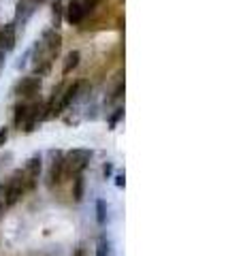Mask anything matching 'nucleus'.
I'll list each match as a JSON object with an SVG mask.
<instances>
[{
  "instance_id": "2eb2a0df",
  "label": "nucleus",
  "mask_w": 243,
  "mask_h": 256,
  "mask_svg": "<svg viewBox=\"0 0 243 256\" xmlns=\"http://www.w3.org/2000/svg\"><path fill=\"white\" fill-rule=\"evenodd\" d=\"M30 58H32V47H28V50L21 54V58L17 60V64H15V68H23V66L28 64V60H30Z\"/></svg>"
},
{
  "instance_id": "4468645a",
  "label": "nucleus",
  "mask_w": 243,
  "mask_h": 256,
  "mask_svg": "<svg viewBox=\"0 0 243 256\" xmlns=\"http://www.w3.org/2000/svg\"><path fill=\"white\" fill-rule=\"evenodd\" d=\"M62 13H64V2L62 0H56L53 2V28H60V22H62Z\"/></svg>"
},
{
  "instance_id": "5701e85b",
  "label": "nucleus",
  "mask_w": 243,
  "mask_h": 256,
  "mask_svg": "<svg viewBox=\"0 0 243 256\" xmlns=\"http://www.w3.org/2000/svg\"><path fill=\"white\" fill-rule=\"evenodd\" d=\"M34 2H45V0H34Z\"/></svg>"
},
{
  "instance_id": "9b49d317",
  "label": "nucleus",
  "mask_w": 243,
  "mask_h": 256,
  "mask_svg": "<svg viewBox=\"0 0 243 256\" xmlns=\"http://www.w3.org/2000/svg\"><path fill=\"white\" fill-rule=\"evenodd\" d=\"M83 192H85V180L83 175H75L73 178V190H70V196H73L75 203L83 201Z\"/></svg>"
},
{
  "instance_id": "7ed1b4c3",
  "label": "nucleus",
  "mask_w": 243,
  "mask_h": 256,
  "mask_svg": "<svg viewBox=\"0 0 243 256\" xmlns=\"http://www.w3.org/2000/svg\"><path fill=\"white\" fill-rule=\"evenodd\" d=\"M92 160V152L90 150H70L64 154V180H70L75 175H81L88 169Z\"/></svg>"
},
{
  "instance_id": "f3484780",
  "label": "nucleus",
  "mask_w": 243,
  "mask_h": 256,
  "mask_svg": "<svg viewBox=\"0 0 243 256\" xmlns=\"http://www.w3.org/2000/svg\"><path fill=\"white\" fill-rule=\"evenodd\" d=\"M111 175H113V162H105V166H103V178L105 180H111Z\"/></svg>"
},
{
  "instance_id": "4be33fe9",
  "label": "nucleus",
  "mask_w": 243,
  "mask_h": 256,
  "mask_svg": "<svg viewBox=\"0 0 243 256\" xmlns=\"http://www.w3.org/2000/svg\"><path fill=\"white\" fill-rule=\"evenodd\" d=\"M4 58H6V54L0 50V68H2V64H4Z\"/></svg>"
},
{
  "instance_id": "6e6552de",
  "label": "nucleus",
  "mask_w": 243,
  "mask_h": 256,
  "mask_svg": "<svg viewBox=\"0 0 243 256\" xmlns=\"http://www.w3.org/2000/svg\"><path fill=\"white\" fill-rule=\"evenodd\" d=\"M79 62H81V54L73 50V52H68L66 54V58H64V64H62V75H70L73 73V68L79 66Z\"/></svg>"
},
{
  "instance_id": "aec40b11",
  "label": "nucleus",
  "mask_w": 243,
  "mask_h": 256,
  "mask_svg": "<svg viewBox=\"0 0 243 256\" xmlns=\"http://www.w3.org/2000/svg\"><path fill=\"white\" fill-rule=\"evenodd\" d=\"M122 92H124V84H117L115 92L111 94V98H109V100H115V98H120V96H122Z\"/></svg>"
},
{
  "instance_id": "423d86ee",
  "label": "nucleus",
  "mask_w": 243,
  "mask_h": 256,
  "mask_svg": "<svg viewBox=\"0 0 243 256\" xmlns=\"http://www.w3.org/2000/svg\"><path fill=\"white\" fill-rule=\"evenodd\" d=\"M15 43H17V28H15V24H6L0 30V50L4 54H9L15 50Z\"/></svg>"
},
{
  "instance_id": "f03ea898",
  "label": "nucleus",
  "mask_w": 243,
  "mask_h": 256,
  "mask_svg": "<svg viewBox=\"0 0 243 256\" xmlns=\"http://www.w3.org/2000/svg\"><path fill=\"white\" fill-rule=\"evenodd\" d=\"M98 4L100 0H68V4L64 6V20L70 26H79Z\"/></svg>"
},
{
  "instance_id": "0eeeda50",
  "label": "nucleus",
  "mask_w": 243,
  "mask_h": 256,
  "mask_svg": "<svg viewBox=\"0 0 243 256\" xmlns=\"http://www.w3.org/2000/svg\"><path fill=\"white\" fill-rule=\"evenodd\" d=\"M41 84H43L41 77H36V75L23 77L17 84V88H15V92H17L19 96H34L38 90H41Z\"/></svg>"
},
{
  "instance_id": "412c9836",
  "label": "nucleus",
  "mask_w": 243,
  "mask_h": 256,
  "mask_svg": "<svg viewBox=\"0 0 243 256\" xmlns=\"http://www.w3.org/2000/svg\"><path fill=\"white\" fill-rule=\"evenodd\" d=\"M73 256H88V254H85V248H83V246H79V248H77V250L73 252Z\"/></svg>"
},
{
  "instance_id": "a211bd4d",
  "label": "nucleus",
  "mask_w": 243,
  "mask_h": 256,
  "mask_svg": "<svg viewBox=\"0 0 243 256\" xmlns=\"http://www.w3.org/2000/svg\"><path fill=\"white\" fill-rule=\"evenodd\" d=\"M115 186H117V188H124V186H126V175H124V173H117V175H115Z\"/></svg>"
},
{
  "instance_id": "6ab92c4d",
  "label": "nucleus",
  "mask_w": 243,
  "mask_h": 256,
  "mask_svg": "<svg viewBox=\"0 0 243 256\" xmlns=\"http://www.w3.org/2000/svg\"><path fill=\"white\" fill-rule=\"evenodd\" d=\"M6 139H9V128H0V148L6 143Z\"/></svg>"
},
{
  "instance_id": "ddd939ff",
  "label": "nucleus",
  "mask_w": 243,
  "mask_h": 256,
  "mask_svg": "<svg viewBox=\"0 0 243 256\" xmlns=\"http://www.w3.org/2000/svg\"><path fill=\"white\" fill-rule=\"evenodd\" d=\"M113 248H111V242L107 237H100L98 244H96V256H111Z\"/></svg>"
},
{
  "instance_id": "9d476101",
  "label": "nucleus",
  "mask_w": 243,
  "mask_h": 256,
  "mask_svg": "<svg viewBox=\"0 0 243 256\" xmlns=\"http://www.w3.org/2000/svg\"><path fill=\"white\" fill-rule=\"evenodd\" d=\"M30 109H32V105H28V102H19V105L15 107L13 124L17 126V128H21V126H23V122H26V120H28V116H30Z\"/></svg>"
},
{
  "instance_id": "1a4fd4ad",
  "label": "nucleus",
  "mask_w": 243,
  "mask_h": 256,
  "mask_svg": "<svg viewBox=\"0 0 243 256\" xmlns=\"http://www.w3.org/2000/svg\"><path fill=\"white\" fill-rule=\"evenodd\" d=\"M32 2H28V0H19V4H17V15H15V22H21V26H23V24H26L28 22V18H30V15H32L34 13V9H32ZM17 24H15V26H17Z\"/></svg>"
},
{
  "instance_id": "dca6fc26",
  "label": "nucleus",
  "mask_w": 243,
  "mask_h": 256,
  "mask_svg": "<svg viewBox=\"0 0 243 256\" xmlns=\"http://www.w3.org/2000/svg\"><path fill=\"white\" fill-rule=\"evenodd\" d=\"M122 118H124V109H122V107H117V109H115V114H113L111 118H109V128H115V126H117V122H120Z\"/></svg>"
},
{
  "instance_id": "f257e3e1",
  "label": "nucleus",
  "mask_w": 243,
  "mask_h": 256,
  "mask_svg": "<svg viewBox=\"0 0 243 256\" xmlns=\"http://www.w3.org/2000/svg\"><path fill=\"white\" fill-rule=\"evenodd\" d=\"M23 173L21 171H15L9 182L6 184H0V203H2L4 210H11L13 205L19 203V198L23 194Z\"/></svg>"
},
{
  "instance_id": "f8f14e48",
  "label": "nucleus",
  "mask_w": 243,
  "mask_h": 256,
  "mask_svg": "<svg viewBox=\"0 0 243 256\" xmlns=\"http://www.w3.org/2000/svg\"><path fill=\"white\" fill-rule=\"evenodd\" d=\"M107 214H109V205L105 198H98L96 201V222L103 226V224H107Z\"/></svg>"
},
{
  "instance_id": "39448f33",
  "label": "nucleus",
  "mask_w": 243,
  "mask_h": 256,
  "mask_svg": "<svg viewBox=\"0 0 243 256\" xmlns=\"http://www.w3.org/2000/svg\"><path fill=\"white\" fill-rule=\"evenodd\" d=\"M51 166H49V173H47V184L49 186H60V184H64L66 180H64V152L62 150H53L51 152Z\"/></svg>"
},
{
  "instance_id": "20e7f679",
  "label": "nucleus",
  "mask_w": 243,
  "mask_h": 256,
  "mask_svg": "<svg viewBox=\"0 0 243 256\" xmlns=\"http://www.w3.org/2000/svg\"><path fill=\"white\" fill-rule=\"evenodd\" d=\"M43 171V158L41 154H34L26 160V166H23V190H34L36 180Z\"/></svg>"
}]
</instances>
